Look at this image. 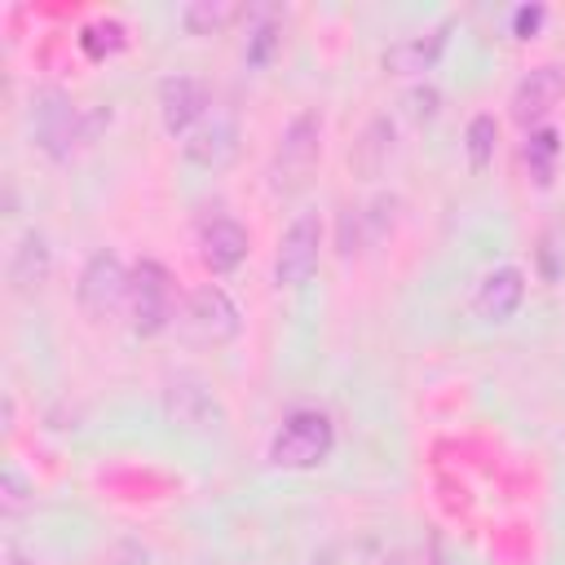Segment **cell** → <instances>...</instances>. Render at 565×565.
<instances>
[{"label":"cell","instance_id":"obj_1","mask_svg":"<svg viewBox=\"0 0 565 565\" xmlns=\"http://www.w3.org/2000/svg\"><path fill=\"white\" fill-rule=\"evenodd\" d=\"M110 124V110L106 106H75L66 93L57 88H44L31 97V132H35V146L66 163L84 141L97 137V128Z\"/></svg>","mask_w":565,"mask_h":565},{"label":"cell","instance_id":"obj_2","mask_svg":"<svg viewBox=\"0 0 565 565\" xmlns=\"http://www.w3.org/2000/svg\"><path fill=\"white\" fill-rule=\"evenodd\" d=\"M331 450H335V424H331L327 411H313V406L291 411L278 424V433L269 437V463L274 468H287V472L318 468Z\"/></svg>","mask_w":565,"mask_h":565},{"label":"cell","instance_id":"obj_3","mask_svg":"<svg viewBox=\"0 0 565 565\" xmlns=\"http://www.w3.org/2000/svg\"><path fill=\"white\" fill-rule=\"evenodd\" d=\"M318 159H322V115L300 110L278 132V146H274V159H269V190H278V194L300 190L313 177Z\"/></svg>","mask_w":565,"mask_h":565},{"label":"cell","instance_id":"obj_4","mask_svg":"<svg viewBox=\"0 0 565 565\" xmlns=\"http://www.w3.org/2000/svg\"><path fill=\"white\" fill-rule=\"evenodd\" d=\"M128 282H132V269L119 260V252L97 247V252L84 260V269H79L75 300H79V309H84L93 322H106V318H115V313L128 305Z\"/></svg>","mask_w":565,"mask_h":565},{"label":"cell","instance_id":"obj_5","mask_svg":"<svg viewBox=\"0 0 565 565\" xmlns=\"http://www.w3.org/2000/svg\"><path fill=\"white\" fill-rule=\"evenodd\" d=\"M172 274L159 260H137L128 282V318L137 335H159L172 327Z\"/></svg>","mask_w":565,"mask_h":565},{"label":"cell","instance_id":"obj_6","mask_svg":"<svg viewBox=\"0 0 565 565\" xmlns=\"http://www.w3.org/2000/svg\"><path fill=\"white\" fill-rule=\"evenodd\" d=\"M318 256H322V221H318V212H300L278 238L274 282L278 287H305L318 269Z\"/></svg>","mask_w":565,"mask_h":565},{"label":"cell","instance_id":"obj_7","mask_svg":"<svg viewBox=\"0 0 565 565\" xmlns=\"http://www.w3.org/2000/svg\"><path fill=\"white\" fill-rule=\"evenodd\" d=\"M185 331L194 335V340H203V344H225V340H234L238 335V327H243V313H238V305H234V296L221 287V282H203V287H194L190 296H185Z\"/></svg>","mask_w":565,"mask_h":565},{"label":"cell","instance_id":"obj_8","mask_svg":"<svg viewBox=\"0 0 565 565\" xmlns=\"http://www.w3.org/2000/svg\"><path fill=\"white\" fill-rule=\"evenodd\" d=\"M163 411L172 424L190 428V433H212L225 424V411L216 402V393L207 388L203 375L194 371H177L168 384H163Z\"/></svg>","mask_w":565,"mask_h":565},{"label":"cell","instance_id":"obj_9","mask_svg":"<svg viewBox=\"0 0 565 565\" xmlns=\"http://www.w3.org/2000/svg\"><path fill=\"white\" fill-rule=\"evenodd\" d=\"M207 106H212V97H207V84L199 75L177 71V75L159 79V119L172 137H190L207 119Z\"/></svg>","mask_w":565,"mask_h":565},{"label":"cell","instance_id":"obj_10","mask_svg":"<svg viewBox=\"0 0 565 565\" xmlns=\"http://www.w3.org/2000/svg\"><path fill=\"white\" fill-rule=\"evenodd\" d=\"M561 97H565V66L561 62H543V66H534V71H525L516 79L508 106H512V119L521 128H539L556 110Z\"/></svg>","mask_w":565,"mask_h":565},{"label":"cell","instance_id":"obj_11","mask_svg":"<svg viewBox=\"0 0 565 565\" xmlns=\"http://www.w3.org/2000/svg\"><path fill=\"white\" fill-rule=\"evenodd\" d=\"M525 300V274L521 265H494L481 274L477 291H472V313L481 322H508Z\"/></svg>","mask_w":565,"mask_h":565},{"label":"cell","instance_id":"obj_12","mask_svg":"<svg viewBox=\"0 0 565 565\" xmlns=\"http://www.w3.org/2000/svg\"><path fill=\"white\" fill-rule=\"evenodd\" d=\"M450 18H441V22H433L428 31H411V35H402L397 44H388L384 49V66L393 71V75H424V71H433L437 66V57L446 53V44H450Z\"/></svg>","mask_w":565,"mask_h":565},{"label":"cell","instance_id":"obj_13","mask_svg":"<svg viewBox=\"0 0 565 565\" xmlns=\"http://www.w3.org/2000/svg\"><path fill=\"white\" fill-rule=\"evenodd\" d=\"M247 247H252V238H247L243 221H234V216H225V212H216V216L203 221V230H199V260H203L212 274H234V269L247 260Z\"/></svg>","mask_w":565,"mask_h":565},{"label":"cell","instance_id":"obj_14","mask_svg":"<svg viewBox=\"0 0 565 565\" xmlns=\"http://www.w3.org/2000/svg\"><path fill=\"white\" fill-rule=\"evenodd\" d=\"M49 269H53V252H49V238L40 230H22L13 252H9V265H4V278H9V291L13 296H35L44 282H49Z\"/></svg>","mask_w":565,"mask_h":565},{"label":"cell","instance_id":"obj_15","mask_svg":"<svg viewBox=\"0 0 565 565\" xmlns=\"http://www.w3.org/2000/svg\"><path fill=\"white\" fill-rule=\"evenodd\" d=\"M181 150L194 168H225L238 154V124L230 115H212L181 141Z\"/></svg>","mask_w":565,"mask_h":565},{"label":"cell","instance_id":"obj_16","mask_svg":"<svg viewBox=\"0 0 565 565\" xmlns=\"http://www.w3.org/2000/svg\"><path fill=\"white\" fill-rule=\"evenodd\" d=\"M388 159H393V119H388V115H375V119L362 128V137L353 141V163H358V172L380 177Z\"/></svg>","mask_w":565,"mask_h":565},{"label":"cell","instance_id":"obj_17","mask_svg":"<svg viewBox=\"0 0 565 565\" xmlns=\"http://www.w3.org/2000/svg\"><path fill=\"white\" fill-rule=\"evenodd\" d=\"M521 159H525V168H530L534 185H552V177H556V159H561V132H556L552 124L530 128Z\"/></svg>","mask_w":565,"mask_h":565},{"label":"cell","instance_id":"obj_18","mask_svg":"<svg viewBox=\"0 0 565 565\" xmlns=\"http://www.w3.org/2000/svg\"><path fill=\"white\" fill-rule=\"evenodd\" d=\"M494 146H499V124H494V115H472L468 119V132H463V150H468V163L481 172V168H490V159H494Z\"/></svg>","mask_w":565,"mask_h":565},{"label":"cell","instance_id":"obj_19","mask_svg":"<svg viewBox=\"0 0 565 565\" xmlns=\"http://www.w3.org/2000/svg\"><path fill=\"white\" fill-rule=\"evenodd\" d=\"M79 44L88 57H106V53L124 49V22L119 18H93V22H84Z\"/></svg>","mask_w":565,"mask_h":565},{"label":"cell","instance_id":"obj_20","mask_svg":"<svg viewBox=\"0 0 565 565\" xmlns=\"http://www.w3.org/2000/svg\"><path fill=\"white\" fill-rule=\"evenodd\" d=\"M230 18H234V9H230V4H216V0H194V4L181 9V22H185L194 35H212V31H221Z\"/></svg>","mask_w":565,"mask_h":565},{"label":"cell","instance_id":"obj_21","mask_svg":"<svg viewBox=\"0 0 565 565\" xmlns=\"http://www.w3.org/2000/svg\"><path fill=\"white\" fill-rule=\"evenodd\" d=\"M282 44V35H278V22L269 18V13H260V22L252 26V35H247V49H243V62L247 66H265L269 57H274V49Z\"/></svg>","mask_w":565,"mask_h":565},{"label":"cell","instance_id":"obj_22","mask_svg":"<svg viewBox=\"0 0 565 565\" xmlns=\"http://www.w3.org/2000/svg\"><path fill=\"white\" fill-rule=\"evenodd\" d=\"M397 194H375L371 203H366V212H358V221L366 225V238H384L388 230H393V221H397Z\"/></svg>","mask_w":565,"mask_h":565},{"label":"cell","instance_id":"obj_23","mask_svg":"<svg viewBox=\"0 0 565 565\" xmlns=\"http://www.w3.org/2000/svg\"><path fill=\"white\" fill-rule=\"evenodd\" d=\"M406 115L415 119V124H428L437 110H441V93L433 88V84H415V88H406Z\"/></svg>","mask_w":565,"mask_h":565},{"label":"cell","instance_id":"obj_24","mask_svg":"<svg viewBox=\"0 0 565 565\" xmlns=\"http://www.w3.org/2000/svg\"><path fill=\"white\" fill-rule=\"evenodd\" d=\"M539 26H543V4H521V9L512 13V31H516V40H530Z\"/></svg>","mask_w":565,"mask_h":565},{"label":"cell","instance_id":"obj_25","mask_svg":"<svg viewBox=\"0 0 565 565\" xmlns=\"http://www.w3.org/2000/svg\"><path fill=\"white\" fill-rule=\"evenodd\" d=\"M26 508V486L13 468H4V512H22Z\"/></svg>","mask_w":565,"mask_h":565},{"label":"cell","instance_id":"obj_26","mask_svg":"<svg viewBox=\"0 0 565 565\" xmlns=\"http://www.w3.org/2000/svg\"><path fill=\"white\" fill-rule=\"evenodd\" d=\"M4 565H31V561H26L22 552H13V547H9V552H4Z\"/></svg>","mask_w":565,"mask_h":565},{"label":"cell","instance_id":"obj_27","mask_svg":"<svg viewBox=\"0 0 565 565\" xmlns=\"http://www.w3.org/2000/svg\"><path fill=\"white\" fill-rule=\"evenodd\" d=\"M309 565H335V556H331V547H322V552H318V556H313Z\"/></svg>","mask_w":565,"mask_h":565}]
</instances>
